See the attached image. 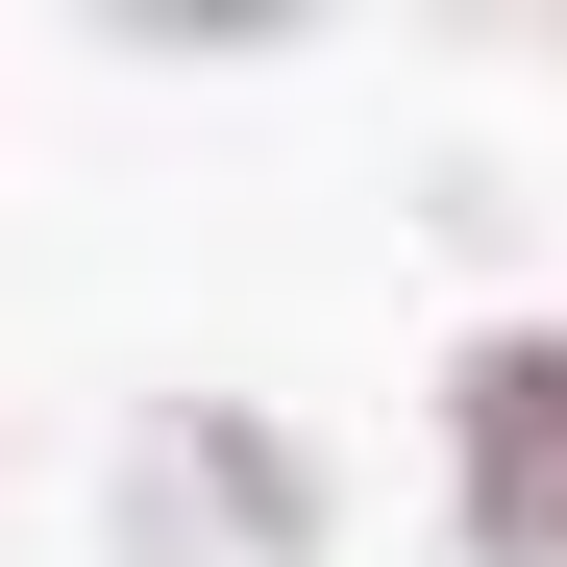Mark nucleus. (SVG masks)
<instances>
[{
	"label": "nucleus",
	"mask_w": 567,
	"mask_h": 567,
	"mask_svg": "<svg viewBox=\"0 0 567 567\" xmlns=\"http://www.w3.org/2000/svg\"><path fill=\"white\" fill-rule=\"evenodd\" d=\"M124 567H321V468L247 395H148L124 420Z\"/></svg>",
	"instance_id": "nucleus-1"
},
{
	"label": "nucleus",
	"mask_w": 567,
	"mask_h": 567,
	"mask_svg": "<svg viewBox=\"0 0 567 567\" xmlns=\"http://www.w3.org/2000/svg\"><path fill=\"white\" fill-rule=\"evenodd\" d=\"M444 518L468 567H567V321H494L444 370Z\"/></svg>",
	"instance_id": "nucleus-2"
}]
</instances>
